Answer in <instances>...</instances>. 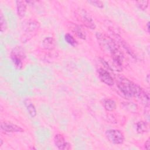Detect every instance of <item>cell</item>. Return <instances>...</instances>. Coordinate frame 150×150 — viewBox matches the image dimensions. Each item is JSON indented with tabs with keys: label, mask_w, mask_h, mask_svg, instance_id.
<instances>
[{
	"label": "cell",
	"mask_w": 150,
	"mask_h": 150,
	"mask_svg": "<svg viewBox=\"0 0 150 150\" xmlns=\"http://www.w3.org/2000/svg\"><path fill=\"white\" fill-rule=\"evenodd\" d=\"M117 85L124 95L130 98L136 97L139 98L144 91L138 85L124 77H118Z\"/></svg>",
	"instance_id": "cell-1"
},
{
	"label": "cell",
	"mask_w": 150,
	"mask_h": 150,
	"mask_svg": "<svg viewBox=\"0 0 150 150\" xmlns=\"http://www.w3.org/2000/svg\"><path fill=\"white\" fill-rule=\"evenodd\" d=\"M96 38L101 47H102L105 52H108L111 53L114 50L118 47L114 40L105 35L101 33H97Z\"/></svg>",
	"instance_id": "cell-2"
},
{
	"label": "cell",
	"mask_w": 150,
	"mask_h": 150,
	"mask_svg": "<svg viewBox=\"0 0 150 150\" xmlns=\"http://www.w3.org/2000/svg\"><path fill=\"white\" fill-rule=\"evenodd\" d=\"M25 56V53L21 46L15 47L11 53V59L18 69H21L23 67V61Z\"/></svg>",
	"instance_id": "cell-3"
},
{
	"label": "cell",
	"mask_w": 150,
	"mask_h": 150,
	"mask_svg": "<svg viewBox=\"0 0 150 150\" xmlns=\"http://www.w3.org/2000/svg\"><path fill=\"white\" fill-rule=\"evenodd\" d=\"M39 28L40 24L38 22L36 21H32L29 22L26 25L24 33L21 38V40L23 43L27 42L34 35H35Z\"/></svg>",
	"instance_id": "cell-4"
},
{
	"label": "cell",
	"mask_w": 150,
	"mask_h": 150,
	"mask_svg": "<svg viewBox=\"0 0 150 150\" xmlns=\"http://www.w3.org/2000/svg\"><path fill=\"white\" fill-rule=\"evenodd\" d=\"M105 136L110 142L117 145L122 144L125 139L123 133L121 131L115 129L106 131Z\"/></svg>",
	"instance_id": "cell-5"
},
{
	"label": "cell",
	"mask_w": 150,
	"mask_h": 150,
	"mask_svg": "<svg viewBox=\"0 0 150 150\" xmlns=\"http://www.w3.org/2000/svg\"><path fill=\"white\" fill-rule=\"evenodd\" d=\"M78 15L80 17V19L81 22L87 28L91 29H94L96 28V25L93 21L91 16L85 10L81 9Z\"/></svg>",
	"instance_id": "cell-6"
},
{
	"label": "cell",
	"mask_w": 150,
	"mask_h": 150,
	"mask_svg": "<svg viewBox=\"0 0 150 150\" xmlns=\"http://www.w3.org/2000/svg\"><path fill=\"white\" fill-rule=\"evenodd\" d=\"M53 141L54 145L59 149L67 150L70 149L71 148V145L66 141L65 138L62 134H57L55 135Z\"/></svg>",
	"instance_id": "cell-7"
},
{
	"label": "cell",
	"mask_w": 150,
	"mask_h": 150,
	"mask_svg": "<svg viewBox=\"0 0 150 150\" xmlns=\"http://www.w3.org/2000/svg\"><path fill=\"white\" fill-rule=\"evenodd\" d=\"M1 129L6 132L9 133L12 132H23L24 130L21 127L8 122H1Z\"/></svg>",
	"instance_id": "cell-8"
},
{
	"label": "cell",
	"mask_w": 150,
	"mask_h": 150,
	"mask_svg": "<svg viewBox=\"0 0 150 150\" xmlns=\"http://www.w3.org/2000/svg\"><path fill=\"white\" fill-rule=\"evenodd\" d=\"M98 77L100 80L108 86H112L114 83V79L110 73L103 69H100L98 70Z\"/></svg>",
	"instance_id": "cell-9"
},
{
	"label": "cell",
	"mask_w": 150,
	"mask_h": 150,
	"mask_svg": "<svg viewBox=\"0 0 150 150\" xmlns=\"http://www.w3.org/2000/svg\"><path fill=\"white\" fill-rule=\"evenodd\" d=\"M110 54L111 55L112 60L115 66L118 67V68H122L124 57L122 53L121 52L119 48H116Z\"/></svg>",
	"instance_id": "cell-10"
},
{
	"label": "cell",
	"mask_w": 150,
	"mask_h": 150,
	"mask_svg": "<svg viewBox=\"0 0 150 150\" xmlns=\"http://www.w3.org/2000/svg\"><path fill=\"white\" fill-rule=\"evenodd\" d=\"M16 12L17 15L19 18H23L26 11L27 2L24 1H16Z\"/></svg>",
	"instance_id": "cell-11"
},
{
	"label": "cell",
	"mask_w": 150,
	"mask_h": 150,
	"mask_svg": "<svg viewBox=\"0 0 150 150\" xmlns=\"http://www.w3.org/2000/svg\"><path fill=\"white\" fill-rule=\"evenodd\" d=\"M42 46L43 48L46 50H52L56 46L55 40L52 37H46L42 42Z\"/></svg>",
	"instance_id": "cell-12"
},
{
	"label": "cell",
	"mask_w": 150,
	"mask_h": 150,
	"mask_svg": "<svg viewBox=\"0 0 150 150\" xmlns=\"http://www.w3.org/2000/svg\"><path fill=\"white\" fill-rule=\"evenodd\" d=\"M25 105L26 107L27 111L28 112V113L30 115V117L32 118L36 117L37 112H36V108H35V105H33V104L29 100H26L25 101Z\"/></svg>",
	"instance_id": "cell-13"
},
{
	"label": "cell",
	"mask_w": 150,
	"mask_h": 150,
	"mask_svg": "<svg viewBox=\"0 0 150 150\" xmlns=\"http://www.w3.org/2000/svg\"><path fill=\"white\" fill-rule=\"evenodd\" d=\"M136 130L137 132L144 134L148 131V125L146 121H140L136 124Z\"/></svg>",
	"instance_id": "cell-14"
},
{
	"label": "cell",
	"mask_w": 150,
	"mask_h": 150,
	"mask_svg": "<svg viewBox=\"0 0 150 150\" xmlns=\"http://www.w3.org/2000/svg\"><path fill=\"white\" fill-rule=\"evenodd\" d=\"M103 105L104 108L108 111H112L116 108L115 102L113 100L110 98L105 99L104 101Z\"/></svg>",
	"instance_id": "cell-15"
},
{
	"label": "cell",
	"mask_w": 150,
	"mask_h": 150,
	"mask_svg": "<svg viewBox=\"0 0 150 150\" xmlns=\"http://www.w3.org/2000/svg\"><path fill=\"white\" fill-rule=\"evenodd\" d=\"M70 29L80 39H86V35L81 30V29L77 25L74 24H71Z\"/></svg>",
	"instance_id": "cell-16"
},
{
	"label": "cell",
	"mask_w": 150,
	"mask_h": 150,
	"mask_svg": "<svg viewBox=\"0 0 150 150\" xmlns=\"http://www.w3.org/2000/svg\"><path fill=\"white\" fill-rule=\"evenodd\" d=\"M120 40H118V42H119V43L124 47V49L128 52V53L131 55L133 58H135L136 56L135 55V54L134 53V52L132 51V50L131 49V48L129 47V46L128 45V44L124 42L122 39H121V38H120Z\"/></svg>",
	"instance_id": "cell-17"
},
{
	"label": "cell",
	"mask_w": 150,
	"mask_h": 150,
	"mask_svg": "<svg viewBox=\"0 0 150 150\" xmlns=\"http://www.w3.org/2000/svg\"><path fill=\"white\" fill-rule=\"evenodd\" d=\"M64 40L68 44L71 46H76L77 45V42L76 40L69 33H66L64 35Z\"/></svg>",
	"instance_id": "cell-18"
},
{
	"label": "cell",
	"mask_w": 150,
	"mask_h": 150,
	"mask_svg": "<svg viewBox=\"0 0 150 150\" xmlns=\"http://www.w3.org/2000/svg\"><path fill=\"white\" fill-rule=\"evenodd\" d=\"M148 1H139L136 2L137 6L141 11H145L148 6Z\"/></svg>",
	"instance_id": "cell-19"
},
{
	"label": "cell",
	"mask_w": 150,
	"mask_h": 150,
	"mask_svg": "<svg viewBox=\"0 0 150 150\" xmlns=\"http://www.w3.org/2000/svg\"><path fill=\"white\" fill-rule=\"evenodd\" d=\"M0 22H1V33H3L5 32L7 28V23L5 19V17L4 16L3 14L1 13L0 16Z\"/></svg>",
	"instance_id": "cell-20"
},
{
	"label": "cell",
	"mask_w": 150,
	"mask_h": 150,
	"mask_svg": "<svg viewBox=\"0 0 150 150\" xmlns=\"http://www.w3.org/2000/svg\"><path fill=\"white\" fill-rule=\"evenodd\" d=\"M87 2L91 5L97 8H104V3L101 1H88Z\"/></svg>",
	"instance_id": "cell-21"
},
{
	"label": "cell",
	"mask_w": 150,
	"mask_h": 150,
	"mask_svg": "<svg viewBox=\"0 0 150 150\" xmlns=\"http://www.w3.org/2000/svg\"><path fill=\"white\" fill-rule=\"evenodd\" d=\"M125 105H126L125 107L127 108V110H129L130 111H134L131 108H132L135 111L137 110V105H135V104H134L133 103L132 104V103H127V104Z\"/></svg>",
	"instance_id": "cell-22"
},
{
	"label": "cell",
	"mask_w": 150,
	"mask_h": 150,
	"mask_svg": "<svg viewBox=\"0 0 150 150\" xmlns=\"http://www.w3.org/2000/svg\"><path fill=\"white\" fill-rule=\"evenodd\" d=\"M144 148L146 149H149L150 148V142H149V138H148L144 144Z\"/></svg>",
	"instance_id": "cell-23"
},
{
	"label": "cell",
	"mask_w": 150,
	"mask_h": 150,
	"mask_svg": "<svg viewBox=\"0 0 150 150\" xmlns=\"http://www.w3.org/2000/svg\"><path fill=\"white\" fill-rule=\"evenodd\" d=\"M101 63H103V64L104 65V66H105L106 68H107V69H110V70L111 69V67H110V66L108 65V64L104 59H101Z\"/></svg>",
	"instance_id": "cell-24"
},
{
	"label": "cell",
	"mask_w": 150,
	"mask_h": 150,
	"mask_svg": "<svg viewBox=\"0 0 150 150\" xmlns=\"http://www.w3.org/2000/svg\"><path fill=\"white\" fill-rule=\"evenodd\" d=\"M146 29H147V31L148 32H149V22H148L146 23Z\"/></svg>",
	"instance_id": "cell-25"
},
{
	"label": "cell",
	"mask_w": 150,
	"mask_h": 150,
	"mask_svg": "<svg viewBox=\"0 0 150 150\" xmlns=\"http://www.w3.org/2000/svg\"><path fill=\"white\" fill-rule=\"evenodd\" d=\"M146 81L148 82V83H149V74H147V76L146 77Z\"/></svg>",
	"instance_id": "cell-26"
},
{
	"label": "cell",
	"mask_w": 150,
	"mask_h": 150,
	"mask_svg": "<svg viewBox=\"0 0 150 150\" xmlns=\"http://www.w3.org/2000/svg\"><path fill=\"white\" fill-rule=\"evenodd\" d=\"M2 144H3V141H2V139H1V140H0V146H2Z\"/></svg>",
	"instance_id": "cell-27"
}]
</instances>
